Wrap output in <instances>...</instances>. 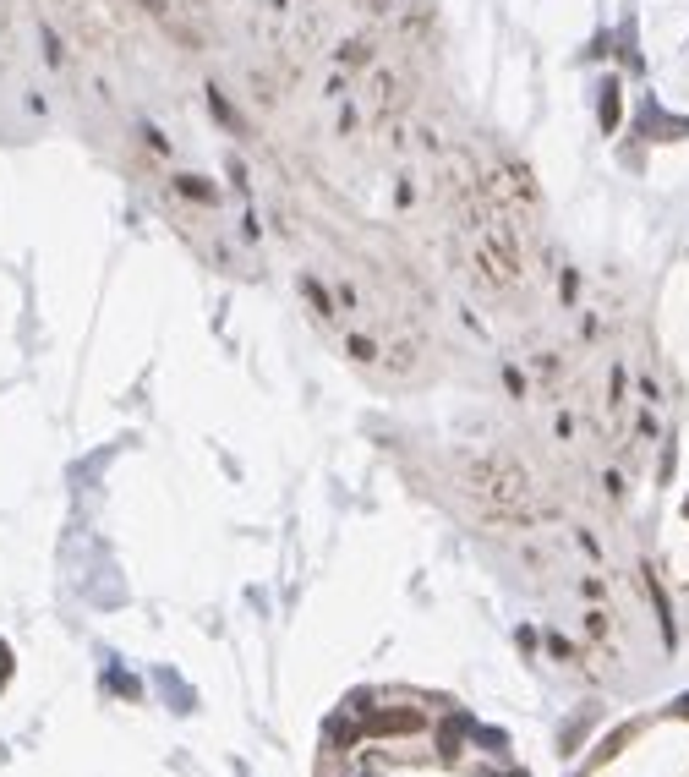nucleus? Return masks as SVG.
I'll return each instance as SVG.
<instances>
[{
  "instance_id": "nucleus-5",
  "label": "nucleus",
  "mask_w": 689,
  "mask_h": 777,
  "mask_svg": "<svg viewBox=\"0 0 689 777\" xmlns=\"http://www.w3.org/2000/svg\"><path fill=\"white\" fill-rule=\"evenodd\" d=\"M175 192H181V197H192V203H208V208L219 203V187H208L203 176H175Z\"/></svg>"
},
{
  "instance_id": "nucleus-7",
  "label": "nucleus",
  "mask_w": 689,
  "mask_h": 777,
  "mask_svg": "<svg viewBox=\"0 0 689 777\" xmlns=\"http://www.w3.org/2000/svg\"><path fill=\"white\" fill-rule=\"evenodd\" d=\"M301 291H307V296H312V307H318V318H323V323H329V318H334V301H329V296H323V285H318V280H312V274H307V280H301Z\"/></svg>"
},
{
  "instance_id": "nucleus-2",
  "label": "nucleus",
  "mask_w": 689,
  "mask_h": 777,
  "mask_svg": "<svg viewBox=\"0 0 689 777\" xmlns=\"http://www.w3.org/2000/svg\"><path fill=\"white\" fill-rule=\"evenodd\" d=\"M476 247H471V263H476V280L487 291H509V285L525 280V247H520V230L509 225L504 214H487L482 225H471Z\"/></svg>"
},
{
  "instance_id": "nucleus-8",
  "label": "nucleus",
  "mask_w": 689,
  "mask_h": 777,
  "mask_svg": "<svg viewBox=\"0 0 689 777\" xmlns=\"http://www.w3.org/2000/svg\"><path fill=\"white\" fill-rule=\"evenodd\" d=\"M340 61H350V66H367V61H372V44H367V39H350L345 50H340Z\"/></svg>"
},
{
  "instance_id": "nucleus-6",
  "label": "nucleus",
  "mask_w": 689,
  "mask_h": 777,
  "mask_svg": "<svg viewBox=\"0 0 689 777\" xmlns=\"http://www.w3.org/2000/svg\"><path fill=\"white\" fill-rule=\"evenodd\" d=\"M646 132H662V143H673V137H684V132H689V121H668V115L651 110V115H646Z\"/></svg>"
},
{
  "instance_id": "nucleus-1",
  "label": "nucleus",
  "mask_w": 689,
  "mask_h": 777,
  "mask_svg": "<svg viewBox=\"0 0 689 777\" xmlns=\"http://www.w3.org/2000/svg\"><path fill=\"white\" fill-rule=\"evenodd\" d=\"M465 487L493 520H520L525 526V520L542 515V487L515 455H476L465 466Z\"/></svg>"
},
{
  "instance_id": "nucleus-10",
  "label": "nucleus",
  "mask_w": 689,
  "mask_h": 777,
  "mask_svg": "<svg viewBox=\"0 0 689 777\" xmlns=\"http://www.w3.org/2000/svg\"><path fill=\"white\" fill-rule=\"evenodd\" d=\"M6 674H11V652H6V641H0V684H6Z\"/></svg>"
},
{
  "instance_id": "nucleus-4",
  "label": "nucleus",
  "mask_w": 689,
  "mask_h": 777,
  "mask_svg": "<svg viewBox=\"0 0 689 777\" xmlns=\"http://www.w3.org/2000/svg\"><path fill=\"white\" fill-rule=\"evenodd\" d=\"M597 121H602V132H618V121H624V99H618V83H607V88H602Z\"/></svg>"
},
{
  "instance_id": "nucleus-3",
  "label": "nucleus",
  "mask_w": 689,
  "mask_h": 777,
  "mask_svg": "<svg viewBox=\"0 0 689 777\" xmlns=\"http://www.w3.org/2000/svg\"><path fill=\"white\" fill-rule=\"evenodd\" d=\"M405 77L400 72H372V104H378V115H394V110H405V104H411V94H405Z\"/></svg>"
},
{
  "instance_id": "nucleus-9",
  "label": "nucleus",
  "mask_w": 689,
  "mask_h": 777,
  "mask_svg": "<svg viewBox=\"0 0 689 777\" xmlns=\"http://www.w3.org/2000/svg\"><path fill=\"white\" fill-rule=\"evenodd\" d=\"M143 11H154V17H159V22H165V17H170V6H165V0H143Z\"/></svg>"
}]
</instances>
